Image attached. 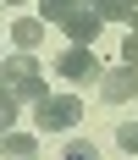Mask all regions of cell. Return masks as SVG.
<instances>
[{"mask_svg":"<svg viewBox=\"0 0 138 160\" xmlns=\"http://www.w3.org/2000/svg\"><path fill=\"white\" fill-rule=\"evenodd\" d=\"M17 127V94H0V132Z\"/></svg>","mask_w":138,"mask_h":160,"instance_id":"cell-9","label":"cell"},{"mask_svg":"<svg viewBox=\"0 0 138 160\" xmlns=\"http://www.w3.org/2000/svg\"><path fill=\"white\" fill-rule=\"evenodd\" d=\"M11 44L17 50H39L44 44V22H39V17H17L11 22Z\"/></svg>","mask_w":138,"mask_h":160,"instance_id":"cell-6","label":"cell"},{"mask_svg":"<svg viewBox=\"0 0 138 160\" xmlns=\"http://www.w3.org/2000/svg\"><path fill=\"white\" fill-rule=\"evenodd\" d=\"M122 6H127V11H138V0H122Z\"/></svg>","mask_w":138,"mask_h":160,"instance_id":"cell-13","label":"cell"},{"mask_svg":"<svg viewBox=\"0 0 138 160\" xmlns=\"http://www.w3.org/2000/svg\"><path fill=\"white\" fill-rule=\"evenodd\" d=\"M61 160H100V149H94V144H66Z\"/></svg>","mask_w":138,"mask_h":160,"instance_id":"cell-11","label":"cell"},{"mask_svg":"<svg viewBox=\"0 0 138 160\" xmlns=\"http://www.w3.org/2000/svg\"><path fill=\"white\" fill-rule=\"evenodd\" d=\"M77 116H83V99H72V94H44L39 105H33V122L44 132H66V127H77Z\"/></svg>","mask_w":138,"mask_h":160,"instance_id":"cell-3","label":"cell"},{"mask_svg":"<svg viewBox=\"0 0 138 160\" xmlns=\"http://www.w3.org/2000/svg\"><path fill=\"white\" fill-rule=\"evenodd\" d=\"M55 28L66 33V39H72V44H94V39H100V28H105V17L94 11L89 0H83V6H77V11H66L61 22H55Z\"/></svg>","mask_w":138,"mask_h":160,"instance_id":"cell-4","label":"cell"},{"mask_svg":"<svg viewBox=\"0 0 138 160\" xmlns=\"http://www.w3.org/2000/svg\"><path fill=\"white\" fill-rule=\"evenodd\" d=\"M122 61H127V66H138V33H127V44H122Z\"/></svg>","mask_w":138,"mask_h":160,"instance_id":"cell-12","label":"cell"},{"mask_svg":"<svg viewBox=\"0 0 138 160\" xmlns=\"http://www.w3.org/2000/svg\"><path fill=\"white\" fill-rule=\"evenodd\" d=\"M0 155H6V160H33V155H39V144H33V138H28V132H0Z\"/></svg>","mask_w":138,"mask_h":160,"instance_id":"cell-7","label":"cell"},{"mask_svg":"<svg viewBox=\"0 0 138 160\" xmlns=\"http://www.w3.org/2000/svg\"><path fill=\"white\" fill-rule=\"evenodd\" d=\"M100 99H110V105H122V99H138V66H110L105 78H100Z\"/></svg>","mask_w":138,"mask_h":160,"instance_id":"cell-5","label":"cell"},{"mask_svg":"<svg viewBox=\"0 0 138 160\" xmlns=\"http://www.w3.org/2000/svg\"><path fill=\"white\" fill-rule=\"evenodd\" d=\"M0 78L11 83L17 99H33V105L50 94V88H44V72H39V55H6V61H0Z\"/></svg>","mask_w":138,"mask_h":160,"instance_id":"cell-1","label":"cell"},{"mask_svg":"<svg viewBox=\"0 0 138 160\" xmlns=\"http://www.w3.org/2000/svg\"><path fill=\"white\" fill-rule=\"evenodd\" d=\"M39 6H44V22H61L66 11H77V6H83V0H39Z\"/></svg>","mask_w":138,"mask_h":160,"instance_id":"cell-8","label":"cell"},{"mask_svg":"<svg viewBox=\"0 0 138 160\" xmlns=\"http://www.w3.org/2000/svg\"><path fill=\"white\" fill-rule=\"evenodd\" d=\"M55 78L77 83V88H89V83H100V78H105V66H100L94 44H66L61 55H55Z\"/></svg>","mask_w":138,"mask_h":160,"instance_id":"cell-2","label":"cell"},{"mask_svg":"<svg viewBox=\"0 0 138 160\" xmlns=\"http://www.w3.org/2000/svg\"><path fill=\"white\" fill-rule=\"evenodd\" d=\"M0 6H22V0H0Z\"/></svg>","mask_w":138,"mask_h":160,"instance_id":"cell-14","label":"cell"},{"mask_svg":"<svg viewBox=\"0 0 138 160\" xmlns=\"http://www.w3.org/2000/svg\"><path fill=\"white\" fill-rule=\"evenodd\" d=\"M133 160H138V155H133Z\"/></svg>","mask_w":138,"mask_h":160,"instance_id":"cell-16","label":"cell"},{"mask_svg":"<svg viewBox=\"0 0 138 160\" xmlns=\"http://www.w3.org/2000/svg\"><path fill=\"white\" fill-rule=\"evenodd\" d=\"M116 144H122L127 155H138V122H122V127H116Z\"/></svg>","mask_w":138,"mask_h":160,"instance_id":"cell-10","label":"cell"},{"mask_svg":"<svg viewBox=\"0 0 138 160\" xmlns=\"http://www.w3.org/2000/svg\"><path fill=\"white\" fill-rule=\"evenodd\" d=\"M133 33H138V11H133Z\"/></svg>","mask_w":138,"mask_h":160,"instance_id":"cell-15","label":"cell"}]
</instances>
